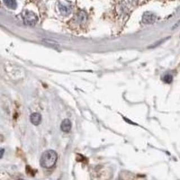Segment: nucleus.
Returning a JSON list of instances; mask_svg holds the SVG:
<instances>
[{"mask_svg":"<svg viewBox=\"0 0 180 180\" xmlns=\"http://www.w3.org/2000/svg\"><path fill=\"white\" fill-rule=\"evenodd\" d=\"M87 19V15L84 11H81L78 14L77 20L78 22L79 23H84L85 22Z\"/></svg>","mask_w":180,"mask_h":180,"instance_id":"obj_8","label":"nucleus"},{"mask_svg":"<svg viewBox=\"0 0 180 180\" xmlns=\"http://www.w3.org/2000/svg\"><path fill=\"white\" fill-rule=\"evenodd\" d=\"M30 121L35 126H38L42 122V116L40 113H32L30 116Z\"/></svg>","mask_w":180,"mask_h":180,"instance_id":"obj_5","label":"nucleus"},{"mask_svg":"<svg viewBox=\"0 0 180 180\" xmlns=\"http://www.w3.org/2000/svg\"><path fill=\"white\" fill-rule=\"evenodd\" d=\"M38 17L32 11H26L23 14L24 23L29 26L35 25L38 22Z\"/></svg>","mask_w":180,"mask_h":180,"instance_id":"obj_2","label":"nucleus"},{"mask_svg":"<svg viewBox=\"0 0 180 180\" xmlns=\"http://www.w3.org/2000/svg\"><path fill=\"white\" fill-rule=\"evenodd\" d=\"M128 1L130 3H131L132 5H135L138 3L139 0H128Z\"/></svg>","mask_w":180,"mask_h":180,"instance_id":"obj_11","label":"nucleus"},{"mask_svg":"<svg viewBox=\"0 0 180 180\" xmlns=\"http://www.w3.org/2000/svg\"><path fill=\"white\" fill-rule=\"evenodd\" d=\"M58 7L60 13L63 16H68L72 13V7L68 3H60Z\"/></svg>","mask_w":180,"mask_h":180,"instance_id":"obj_3","label":"nucleus"},{"mask_svg":"<svg viewBox=\"0 0 180 180\" xmlns=\"http://www.w3.org/2000/svg\"><path fill=\"white\" fill-rule=\"evenodd\" d=\"M156 16L154 14L150 11H147L144 14L143 16V22L145 24H149L153 23L156 20Z\"/></svg>","mask_w":180,"mask_h":180,"instance_id":"obj_4","label":"nucleus"},{"mask_svg":"<svg viewBox=\"0 0 180 180\" xmlns=\"http://www.w3.org/2000/svg\"><path fill=\"white\" fill-rule=\"evenodd\" d=\"M5 5L10 9L15 10L17 8V3L16 0H3Z\"/></svg>","mask_w":180,"mask_h":180,"instance_id":"obj_7","label":"nucleus"},{"mask_svg":"<svg viewBox=\"0 0 180 180\" xmlns=\"http://www.w3.org/2000/svg\"><path fill=\"white\" fill-rule=\"evenodd\" d=\"M4 153H5V149L3 148H0V159L3 158Z\"/></svg>","mask_w":180,"mask_h":180,"instance_id":"obj_10","label":"nucleus"},{"mask_svg":"<svg viewBox=\"0 0 180 180\" xmlns=\"http://www.w3.org/2000/svg\"><path fill=\"white\" fill-rule=\"evenodd\" d=\"M60 128L63 132L68 133L72 128V123L69 119H65L60 125Z\"/></svg>","mask_w":180,"mask_h":180,"instance_id":"obj_6","label":"nucleus"},{"mask_svg":"<svg viewBox=\"0 0 180 180\" xmlns=\"http://www.w3.org/2000/svg\"><path fill=\"white\" fill-rule=\"evenodd\" d=\"M172 80H173V77L172 75L168 74L164 75L163 81L165 83L171 84L172 82Z\"/></svg>","mask_w":180,"mask_h":180,"instance_id":"obj_9","label":"nucleus"},{"mask_svg":"<svg viewBox=\"0 0 180 180\" xmlns=\"http://www.w3.org/2000/svg\"><path fill=\"white\" fill-rule=\"evenodd\" d=\"M57 161V154L55 151L47 150L44 151L41 156V166L46 169H50L54 167Z\"/></svg>","mask_w":180,"mask_h":180,"instance_id":"obj_1","label":"nucleus"}]
</instances>
